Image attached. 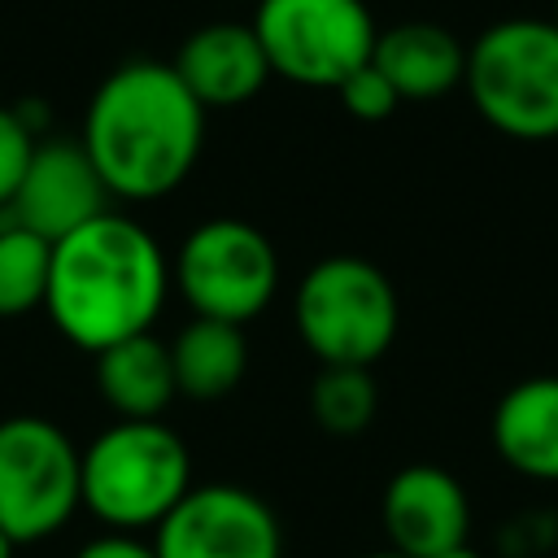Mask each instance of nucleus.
Returning <instances> with one entry per match:
<instances>
[{
	"label": "nucleus",
	"instance_id": "obj_2",
	"mask_svg": "<svg viewBox=\"0 0 558 558\" xmlns=\"http://www.w3.org/2000/svg\"><path fill=\"white\" fill-rule=\"evenodd\" d=\"M170 296V257L157 235L118 209L52 240L44 314L92 357L126 336L153 331Z\"/></svg>",
	"mask_w": 558,
	"mask_h": 558
},
{
	"label": "nucleus",
	"instance_id": "obj_21",
	"mask_svg": "<svg viewBox=\"0 0 558 558\" xmlns=\"http://www.w3.org/2000/svg\"><path fill=\"white\" fill-rule=\"evenodd\" d=\"M74 558H157V549H153V536H140V532H100L83 541Z\"/></svg>",
	"mask_w": 558,
	"mask_h": 558
},
{
	"label": "nucleus",
	"instance_id": "obj_20",
	"mask_svg": "<svg viewBox=\"0 0 558 558\" xmlns=\"http://www.w3.org/2000/svg\"><path fill=\"white\" fill-rule=\"evenodd\" d=\"M31 148H35L31 122H26L17 109L0 105V209H4V205L13 201V192H17V179H22L26 161H31Z\"/></svg>",
	"mask_w": 558,
	"mask_h": 558
},
{
	"label": "nucleus",
	"instance_id": "obj_11",
	"mask_svg": "<svg viewBox=\"0 0 558 558\" xmlns=\"http://www.w3.org/2000/svg\"><path fill=\"white\" fill-rule=\"evenodd\" d=\"M388 549L405 558H436L471 536V501L453 471L432 462L401 466L379 497Z\"/></svg>",
	"mask_w": 558,
	"mask_h": 558
},
{
	"label": "nucleus",
	"instance_id": "obj_19",
	"mask_svg": "<svg viewBox=\"0 0 558 558\" xmlns=\"http://www.w3.org/2000/svg\"><path fill=\"white\" fill-rule=\"evenodd\" d=\"M336 96H340V105L357 118V122H384L397 105H401V96L392 92V83L366 61L362 70H353L340 87H336Z\"/></svg>",
	"mask_w": 558,
	"mask_h": 558
},
{
	"label": "nucleus",
	"instance_id": "obj_4",
	"mask_svg": "<svg viewBox=\"0 0 558 558\" xmlns=\"http://www.w3.org/2000/svg\"><path fill=\"white\" fill-rule=\"evenodd\" d=\"M292 327L318 366H375L397 340L401 301L375 262L331 253L296 279Z\"/></svg>",
	"mask_w": 558,
	"mask_h": 558
},
{
	"label": "nucleus",
	"instance_id": "obj_13",
	"mask_svg": "<svg viewBox=\"0 0 558 558\" xmlns=\"http://www.w3.org/2000/svg\"><path fill=\"white\" fill-rule=\"evenodd\" d=\"M488 436L510 471L558 484V375H532L506 388L493 405Z\"/></svg>",
	"mask_w": 558,
	"mask_h": 558
},
{
	"label": "nucleus",
	"instance_id": "obj_22",
	"mask_svg": "<svg viewBox=\"0 0 558 558\" xmlns=\"http://www.w3.org/2000/svg\"><path fill=\"white\" fill-rule=\"evenodd\" d=\"M436 558H480V549L466 541V545H453V549H445V554H436Z\"/></svg>",
	"mask_w": 558,
	"mask_h": 558
},
{
	"label": "nucleus",
	"instance_id": "obj_3",
	"mask_svg": "<svg viewBox=\"0 0 558 558\" xmlns=\"http://www.w3.org/2000/svg\"><path fill=\"white\" fill-rule=\"evenodd\" d=\"M83 510L105 532H153L192 488L187 440L161 418H113L78 453Z\"/></svg>",
	"mask_w": 558,
	"mask_h": 558
},
{
	"label": "nucleus",
	"instance_id": "obj_10",
	"mask_svg": "<svg viewBox=\"0 0 558 558\" xmlns=\"http://www.w3.org/2000/svg\"><path fill=\"white\" fill-rule=\"evenodd\" d=\"M105 209H109V187L96 174L87 148L78 140H35L17 192L0 209V218L52 244Z\"/></svg>",
	"mask_w": 558,
	"mask_h": 558
},
{
	"label": "nucleus",
	"instance_id": "obj_8",
	"mask_svg": "<svg viewBox=\"0 0 558 558\" xmlns=\"http://www.w3.org/2000/svg\"><path fill=\"white\" fill-rule=\"evenodd\" d=\"M253 31L270 74L301 87H340L375 52V17L362 0H262Z\"/></svg>",
	"mask_w": 558,
	"mask_h": 558
},
{
	"label": "nucleus",
	"instance_id": "obj_25",
	"mask_svg": "<svg viewBox=\"0 0 558 558\" xmlns=\"http://www.w3.org/2000/svg\"><path fill=\"white\" fill-rule=\"evenodd\" d=\"M554 26H558V13H554Z\"/></svg>",
	"mask_w": 558,
	"mask_h": 558
},
{
	"label": "nucleus",
	"instance_id": "obj_14",
	"mask_svg": "<svg viewBox=\"0 0 558 558\" xmlns=\"http://www.w3.org/2000/svg\"><path fill=\"white\" fill-rule=\"evenodd\" d=\"M371 65L392 83L401 100H436L449 96L466 74V48L453 31L436 22H401L379 31Z\"/></svg>",
	"mask_w": 558,
	"mask_h": 558
},
{
	"label": "nucleus",
	"instance_id": "obj_6",
	"mask_svg": "<svg viewBox=\"0 0 558 558\" xmlns=\"http://www.w3.org/2000/svg\"><path fill=\"white\" fill-rule=\"evenodd\" d=\"M170 283L192 318L244 327L266 314L279 292V253L270 235L244 218H205L183 235L170 262Z\"/></svg>",
	"mask_w": 558,
	"mask_h": 558
},
{
	"label": "nucleus",
	"instance_id": "obj_1",
	"mask_svg": "<svg viewBox=\"0 0 558 558\" xmlns=\"http://www.w3.org/2000/svg\"><path fill=\"white\" fill-rule=\"evenodd\" d=\"M96 174L118 201H161L196 166L205 109L170 61H126L87 100L83 135Z\"/></svg>",
	"mask_w": 558,
	"mask_h": 558
},
{
	"label": "nucleus",
	"instance_id": "obj_5",
	"mask_svg": "<svg viewBox=\"0 0 558 558\" xmlns=\"http://www.w3.org/2000/svg\"><path fill=\"white\" fill-rule=\"evenodd\" d=\"M462 87L475 113L510 140L558 135V26L501 17L466 48Z\"/></svg>",
	"mask_w": 558,
	"mask_h": 558
},
{
	"label": "nucleus",
	"instance_id": "obj_9",
	"mask_svg": "<svg viewBox=\"0 0 558 558\" xmlns=\"http://www.w3.org/2000/svg\"><path fill=\"white\" fill-rule=\"evenodd\" d=\"M157 558H283V527L244 484H192L153 527Z\"/></svg>",
	"mask_w": 558,
	"mask_h": 558
},
{
	"label": "nucleus",
	"instance_id": "obj_18",
	"mask_svg": "<svg viewBox=\"0 0 558 558\" xmlns=\"http://www.w3.org/2000/svg\"><path fill=\"white\" fill-rule=\"evenodd\" d=\"M379 410L371 366H323L310 384V414L331 436H357Z\"/></svg>",
	"mask_w": 558,
	"mask_h": 558
},
{
	"label": "nucleus",
	"instance_id": "obj_12",
	"mask_svg": "<svg viewBox=\"0 0 558 558\" xmlns=\"http://www.w3.org/2000/svg\"><path fill=\"white\" fill-rule=\"evenodd\" d=\"M170 65L187 83V92L201 100L205 113L235 109V105L253 100L270 78V61L262 52L253 22L248 26L244 22H209V26L192 31Z\"/></svg>",
	"mask_w": 558,
	"mask_h": 558
},
{
	"label": "nucleus",
	"instance_id": "obj_7",
	"mask_svg": "<svg viewBox=\"0 0 558 558\" xmlns=\"http://www.w3.org/2000/svg\"><path fill=\"white\" fill-rule=\"evenodd\" d=\"M78 445L44 414L0 418V532L13 545L57 536L78 510Z\"/></svg>",
	"mask_w": 558,
	"mask_h": 558
},
{
	"label": "nucleus",
	"instance_id": "obj_24",
	"mask_svg": "<svg viewBox=\"0 0 558 558\" xmlns=\"http://www.w3.org/2000/svg\"><path fill=\"white\" fill-rule=\"evenodd\" d=\"M366 558H405V554H397V549H379V554H366Z\"/></svg>",
	"mask_w": 558,
	"mask_h": 558
},
{
	"label": "nucleus",
	"instance_id": "obj_23",
	"mask_svg": "<svg viewBox=\"0 0 558 558\" xmlns=\"http://www.w3.org/2000/svg\"><path fill=\"white\" fill-rule=\"evenodd\" d=\"M13 549H17V545H13V541L0 532V558H13Z\"/></svg>",
	"mask_w": 558,
	"mask_h": 558
},
{
	"label": "nucleus",
	"instance_id": "obj_15",
	"mask_svg": "<svg viewBox=\"0 0 558 558\" xmlns=\"http://www.w3.org/2000/svg\"><path fill=\"white\" fill-rule=\"evenodd\" d=\"M96 392L118 418H161L166 405L179 397L170 340L157 331L126 336L96 353Z\"/></svg>",
	"mask_w": 558,
	"mask_h": 558
},
{
	"label": "nucleus",
	"instance_id": "obj_16",
	"mask_svg": "<svg viewBox=\"0 0 558 558\" xmlns=\"http://www.w3.org/2000/svg\"><path fill=\"white\" fill-rule=\"evenodd\" d=\"M170 366H174L179 397L218 401V397L235 392L248 371V336L235 323L192 318L170 340Z\"/></svg>",
	"mask_w": 558,
	"mask_h": 558
},
{
	"label": "nucleus",
	"instance_id": "obj_17",
	"mask_svg": "<svg viewBox=\"0 0 558 558\" xmlns=\"http://www.w3.org/2000/svg\"><path fill=\"white\" fill-rule=\"evenodd\" d=\"M52 244L9 218H0V318L44 310Z\"/></svg>",
	"mask_w": 558,
	"mask_h": 558
}]
</instances>
